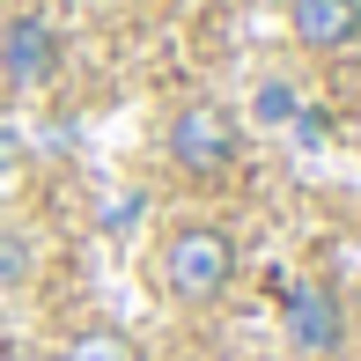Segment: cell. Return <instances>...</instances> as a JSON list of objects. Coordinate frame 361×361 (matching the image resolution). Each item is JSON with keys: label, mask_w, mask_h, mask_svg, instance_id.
<instances>
[{"label": "cell", "mask_w": 361, "mask_h": 361, "mask_svg": "<svg viewBox=\"0 0 361 361\" xmlns=\"http://www.w3.org/2000/svg\"><path fill=\"white\" fill-rule=\"evenodd\" d=\"M354 147H361V118H354Z\"/></svg>", "instance_id": "9"}, {"label": "cell", "mask_w": 361, "mask_h": 361, "mask_svg": "<svg viewBox=\"0 0 361 361\" xmlns=\"http://www.w3.org/2000/svg\"><path fill=\"white\" fill-rule=\"evenodd\" d=\"M0 273H8V281L23 273V243H0Z\"/></svg>", "instance_id": "8"}, {"label": "cell", "mask_w": 361, "mask_h": 361, "mask_svg": "<svg viewBox=\"0 0 361 361\" xmlns=\"http://www.w3.org/2000/svg\"><path fill=\"white\" fill-rule=\"evenodd\" d=\"M228 281H236V236L214 221H192V228H177L170 243H162V288H170V302H185V310H207V302H221Z\"/></svg>", "instance_id": "1"}, {"label": "cell", "mask_w": 361, "mask_h": 361, "mask_svg": "<svg viewBox=\"0 0 361 361\" xmlns=\"http://www.w3.org/2000/svg\"><path fill=\"white\" fill-rule=\"evenodd\" d=\"M258 118H266V126H288V118H295V96L281 89V81H266V89H258Z\"/></svg>", "instance_id": "7"}, {"label": "cell", "mask_w": 361, "mask_h": 361, "mask_svg": "<svg viewBox=\"0 0 361 361\" xmlns=\"http://www.w3.org/2000/svg\"><path fill=\"white\" fill-rule=\"evenodd\" d=\"M288 30L310 52H347L361 37V0H288Z\"/></svg>", "instance_id": "5"}, {"label": "cell", "mask_w": 361, "mask_h": 361, "mask_svg": "<svg viewBox=\"0 0 361 361\" xmlns=\"http://www.w3.org/2000/svg\"><path fill=\"white\" fill-rule=\"evenodd\" d=\"M0 74L15 89H44L59 74V30L44 15H8L0 23Z\"/></svg>", "instance_id": "3"}, {"label": "cell", "mask_w": 361, "mask_h": 361, "mask_svg": "<svg viewBox=\"0 0 361 361\" xmlns=\"http://www.w3.org/2000/svg\"><path fill=\"white\" fill-rule=\"evenodd\" d=\"M288 339L295 354H339V339H347V310H339V288L324 281H295L288 288Z\"/></svg>", "instance_id": "4"}, {"label": "cell", "mask_w": 361, "mask_h": 361, "mask_svg": "<svg viewBox=\"0 0 361 361\" xmlns=\"http://www.w3.org/2000/svg\"><path fill=\"white\" fill-rule=\"evenodd\" d=\"M170 162L185 177H221L228 162H236V118H228L221 104H185L170 118Z\"/></svg>", "instance_id": "2"}, {"label": "cell", "mask_w": 361, "mask_h": 361, "mask_svg": "<svg viewBox=\"0 0 361 361\" xmlns=\"http://www.w3.org/2000/svg\"><path fill=\"white\" fill-rule=\"evenodd\" d=\"M59 361H140V339L118 332V324H89V332H74Z\"/></svg>", "instance_id": "6"}]
</instances>
